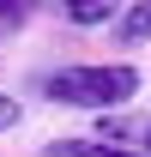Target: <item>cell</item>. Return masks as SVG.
Listing matches in <instances>:
<instances>
[{
  "mask_svg": "<svg viewBox=\"0 0 151 157\" xmlns=\"http://www.w3.org/2000/svg\"><path fill=\"white\" fill-rule=\"evenodd\" d=\"M42 97H48V103H67V109H97V115H109V109H127V103L139 97V67H127V60L60 67V73H48Z\"/></svg>",
  "mask_w": 151,
  "mask_h": 157,
  "instance_id": "obj_1",
  "label": "cell"
},
{
  "mask_svg": "<svg viewBox=\"0 0 151 157\" xmlns=\"http://www.w3.org/2000/svg\"><path fill=\"white\" fill-rule=\"evenodd\" d=\"M42 157H145L139 145H115V139H55V145H42Z\"/></svg>",
  "mask_w": 151,
  "mask_h": 157,
  "instance_id": "obj_2",
  "label": "cell"
},
{
  "mask_svg": "<svg viewBox=\"0 0 151 157\" xmlns=\"http://www.w3.org/2000/svg\"><path fill=\"white\" fill-rule=\"evenodd\" d=\"M115 42L121 48H145L151 42V0H133V6L115 12Z\"/></svg>",
  "mask_w": 151,
  "mask_h": 157,
  "instance_id": "obj_3",
  "label": "cell"
},
{
  "mask_svg": "<svg viewBox=\"0 0 151 157\" xmlns=\"http://www.w3.org/2000/svg\"><path fill=\"white\" fill-rule=\"evenodd\" d=\"M60 12H67V24H115V0H60Z\"/></svg>",
  "mask_w": 151,
  "mask_h": 157,
  "instance_id": "obj_4",
  "label": "cell"
},
{
  "mask_svg": "<svg viewBox=\"0 0 151 157\" xmlns=\"http://www.w3.org/2000/svg\"><path fill=\"white\" fill-rule=\"evenodd\" d=\"M37 6H42V0H0V36H12V30H18Z\"/></svg>",
  "mask_w": 151,
  "mask_h": 157,
  "instance_id": "obj_5",
  "label": "cell"
},
{
  "mask_svg": "<svg viewBox=\"0 0 151 157\" xmlns=\"http://www.w3.org/2000/svg\"><path fill=\"white\" fill-rule=\"evenodd\" d=\"M18 121H24L18 97H12V91H0V133H6V127H18Z\"/></svg>",
  "mask_w": 151,
  "mask_h": 157,
  "instance_id": "obj_6",
  "label": "cell"
},
{
  "mask_svg": "<svg viewBox=\"0 0 151 157\" xmlns=\"http://www.w3.org/2000/svg\"><path fill=\"white\" fill-rule=\"evenodd\" d=\"M139 151H145V157H151V127H145V133H139Z\"/></svg>",
  "mask_w": 151,
  "mask_h": 157,
  "instance_id": "obj_7",
  "label": "cell"
}]
</instances>
